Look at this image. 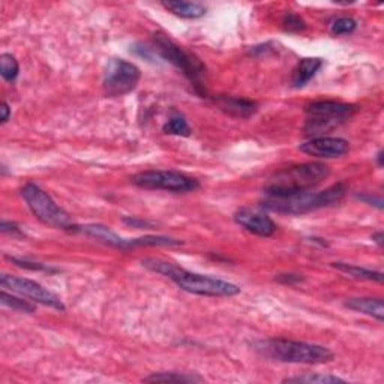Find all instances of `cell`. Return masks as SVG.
<instances>
[{
  "mask_svg": "<svg viewBox=\"0 0 384 384\" xmlns=\"http://www.w3.org/2000/svg\"><path fill=\"white\" fill-rule=\"evenodd\" d=\"M143 266L155 273H159L175 281L176 284L188 293L198 296H210V297H230L241 293L239 286L233 282H227L218 278L200 275V273H192L175 263H170L159 259H146L143 260Z\"/></svg>",
  "mask_w": 384,
  "mask_h": 384,
  "instance_id": "6da1fadb",
  "label": "cell"
},
{
  "mask_svg": "<svg viewBox=\"0 0 384 384\" xmlns=\"http://www.w3.org/2000/svg\"><path fill=\"white\" fill-rule=\"evenodd\" d=\"M345 194L347 185L336 184L320 192L302 191L284 197H266L261 201V207L284 215H304L315 212L318 209L335 206L345 197Z\"/></svg>",
  "mask_w": 384,
  "mask_h": 384,
  "instance_id": "7a4b0ae2",
  "label": "cell"
},
{
  "mask_svg": "<svg viewBox=\"0 0 384 384\" xmlns=\"http://www.w3.org/2000/svg\"><path fill=\"white\" fill-rule=\"evenodd\" d=\"M329 175H331V170L324 164H300V166L282 170L270 177L268 186L264 188V195L284 197L296 194V192L309 191L323 184Z\"/></svg>",
  "mask_w": 384,
  "mask_h": 384,
  "instance_id": "3957f363",
  "label": "cell"
},
{
  "mask_svg": "<svg viewBox=\"0 0 384 384\" xmlns=\"http://www.w3.org/2000/svg\"><path fill=\"white\" fill-rule=\"evenodd\" d=\"M255 350L273 360L284 363L323 365L333 360V353L323 345L272 338L255 344Z\"/></svg>",
  "mask_w": 384,
  "mask_h": 384,
  "instance_id": "277c9868",
  "label": "cell"
},
{
  "mask_svg": "<svg viewBox=\"0 0 384 384\" xmlns=\"http://www.w3.org/2000/svg\"><path fill=\"white\" fill-rule=\"evenodd\" d=\"M306 122L305 135L324 137V134L332 132L340 128L356 113V107L351 104L335 103V101H318L306 107Z\"/></svg>",
  "mask_w": 384,
  "mask_h": 384,
  "instance_id": "5b68a950",
  "label": "cell"
},
{
  "mask_svg": "<svg viewBox=\"0 0 384 384\" xmlns=\"http://www.w3.org/2000/svg\"><path fill=\"white\" fill-rule=\"evenodd\" d=\"M20 194L26 201L27 207L30 209V212L38 218L42 224L69 232L77 230V225L72 221L71 215L65 212L60 206H58L56 201L40 186L27 184L21 188Z\"/></svg>",
  "mask_w": 384,
  "mask_h": 384,
  "instance_id": "8992f818",
  "label": "cell"
},
{
  "mask_svg": "<svg viewBox=\"0 0 384 384\" xmlns=\"http://www.w3.org/2000/svg\"><path fill=\"white\" fill-rule=\"evenodd\" d=\"M132 184L143 189L168 191V192H191L198 189V180L192 179L184 173L173 170H150L141 171L132 176Z\"/></svg>",
  "mask_w": 384,
  "mask_h": 384,
  "instance_id": "52a82bcc",
  "label": "cell"
},
{
  "mask_svg": "<svg viewBox=\"0 0 384 384\" xmlns=\"http://www.w3.org/2000/svg\"><path fill=\"white\" fill-rule=\"evenodd\" d=\"M140 78L141 72L134 63L123 59H113L108 62L104 72V92L110 98L123 96L132 92Z\"/></svg>",
  "mask_w": 384,
  "mask_h": 384,
  "instance_id": "ba28073f",
  "label": "cell"
},
{
  "mask_svg": "<svg viewBox=\"0 0 384 384\" xmlns=\"http://www.w3.org/2000/svg\"><path fill=\"white\" fill-rule=\"evenodd\" d=\"M155 47H157L155 50L158 51V54L164 60L171 63V65L176 67L177 69L184 71V74L191 81H194L195 86H200V80L204 76L206 71L203 63L164 35H157V38H155Z\"/></svg>",
  "mask_w": 384,
  "mask_h": 384,
  "instance_id": "9c48e42d",
  "label": "cell"
},
{
  "mask_svg": "<svg viewBox=\"0 0 384 384\" xmlns=\"http://www.w3.org/2000/svg\"><path fill=\"white\" fill-rule=\"evenodd\" d=\"M0 286H2L3 290H11L12 293H17V295H20L23 297L32 299L36 304L50 306L58 311H65L63 302L54 295V293H51L50 290L42 287L38 282H35L32 279L11 277L3 273V275L0 277Z\"/></svg>",
  "mask_w": 384,
  "mask_h": 384,
  "instance_id": "30bf717a",
  "label": "cell"
},
{
  "mask_svg": "<svg viewBox=\"0 0 384 384\" xmlns=\"http://www.w3.org/2000/svg\"><path fill=\"white\" fill-rule=\"evenodd\" d=\"M300 152L320 159L341 158L350 150V143L336 137H317L299 146Z\"/></svg>",
  "mask_w": 384,
  "mask_h": 384,
  "instance_id": "8fae6325",
  "label": "cell"
},
{
  "mask_svg": "<svg viewBox=\"0 0 384 384\" xmlns=\"http://www.w3.org/2000/svg\"><path fill=\"white\" fill-rule=\"evenodd\" d=\"M76 232H81L90 237H95V239H98L99 242L123 251L131 248H139V246H148V239H146V236L139 237V239H123V237H121L113 230H110L108 227L101 224H89L83 227L77 225Z\"/></svg>",
  "mask_w": 384,
  "mask_h": 384,
  "instance_id": "7c38bea8",
  "label": "cell"
},
{
  "mask_svg": "<svg viewBox=\"0 0 384 384\" xmlns=\"http://www.w3.org/2000/svg\"><path fill=\"white\" fill-rule=\"evenodd\" d=\"M234 221L243 227L245 230L255 236L261 237H270L277 232V224L272 219L260 212H252L248 209H242L234 215Z\"/></svg>",
  "mask_w": 384,
  "mask_h": 384,
  "instance_id": "4fadbf2b",
  "label": "cell"
},
{
  "mask_svg": "<svg viewBox=\"0 0 384 384\" xmlns=\"http://www.w3.org/2000/svg\"><path fill=\"white\" fill-rule=\"evenodd\" d=\"M215 104L219 107V110H222L224 113L239 119H248L257 112V104H255L254 101L245 98L218 96L215 99Z\"/></svg>",
  "mask_w": 384,
  "mask_h": 384,
  "instance_id": "5bb4252c",
  "label": "cell"
},
{
  "mask_svg": "<svg viewBox=\"0 0 384 384\" xmlns=\"http://www.w3.org/2000/svg\"><path fill=\"white\" fill-rule=\"evenodd\" d=\"M345 306L354 311V313L369 315L383 323L384 320V306L381 299L372 297H353L345 302Z\"/></svg>",
  "mask_w": 384,
  "mask_h": 384,
  "instance_id": "9a60e30c",
  "label": "cell"
},
{
  "mask_svg": "<svg viewBox=\"0 0 384 384\" xmlns=\"http://www.w3.org/2000/svg\"><path fill=\"white\" fill-rule=\"evenodd\" d=\"M323 67V60L318 58H306L302 59L297 67L293 71V86L295 87H304L306 83L314 78V76L318 72V69Z\"/></svg>",
  "mask_w": 384,
  "mask_h": 384,
  "instance_id": "2e32d148",
  "label": "cell"
},
{
  "mask_svg": "<svg viewBox=\"0 0 384 384\" xmlns=\"http://www.w3.org/2000/svg\"><path fill=\"white\" fill-rule=\"evenodd\" d=\"M162 6L180 18H188V20H195V18L203 17L206 14V6L195 2H180V0H173V2H162Z\"/></svg>",
  "mask_w": 384,
  "mask_h": 384,
  "instance_id": "e0dca14e",
  "label": "cell"
},
{
  "mask_svg": "<svg viewBox=\"0 0 384 384\" xmlns=\"http://www.w3.org/2000/svg\"><path fill=\"white\" fill-rule=\"evenodd\" d=\"M332 268L340 270L342 273H347V275L356 278V279H363V281H374V282H383V273L377 270H371V269H365L360 266H354V264L349 263H341L336 261L332 263Z\"/></svg>",
  "mask_w": 384,
  "mask_h": 384,
  "instance_id": "ac0fdd59",
  "label": "cell"
},
{
  "mask_svg": "<svg viewBox=\"0 0 384 384\" xmlns=\"http://www.w3.org/2000/svg\"><path fill=\"white\" fill-rule=\"evenodd\" d=\"M18 72H20V65H18L17 59L12 56V54L3 53L0 56V76L6 80L8 83H12V81L17 80Z\"/></svg>",
  "mask_w": 384,
  "mask_h": 384,
  "instance_id": "d6986e66",
  "label": "cell"
},
{
  "mask_svg": "<svg viewBox=\"0 0 384 384\" xmlns=\"http://www.w3.org/2000/svg\"><path fill=\"white\" fill-rule=\"evenodd\" d=\"M144 381L148 383H155V381H164V383H194V381H203V378L198 376H191V374H180V372H159V374H152L150 377L144 378Z\"/></svg>",
  "mask_w": 384,
  "mask_h": 384,
  "instance_id": "ffe728a7",
  "label": "cell"
},
{
  "mask_svg": "<svg viewBox=\"0 0 384 384\" xmlns=\"http://www.w3.org/2000/svg\"><path fill=\"white\" fill-rule=\"evenodd\" d=\"M0 302H2L3 306H8V308L17 311V313H23V314H32L36 309L35 305L29 304L27 300L15 297L12 295H8L5 290H2V295H0Z\"/></svg>",
  "mask_w": 384,
  "mask_h": 384,
  "instance_id": "44dd1931",
  "label": "cell"
},
{
  "mask_svg": "<svg viewBox=\"0 0 384 384\" xmlns=\"http://www.w3.org/2000/svg\"><path fill=\"white\" fill-rule=\"evenodd\" d=\"M284 383H306V384H332L344 383L342 378L335 376H323V374H305V376L286 378Z\"/></svg>",
  "mask_w": 384,
  "mask_h": 384,
  "instance_id": "7402d4cb",
  "label": "cell"
},
{
  "mask_svg": "<svg viewBox=\"0 0 384 384\" xmlns=\"http://www.w3.org/2000/svg\"><path fill=\"white\" fill-rule=\"evenodd\" d=\"M162 131L170 135L188 137L191 134V128L184 117H173L166 125H164Z\"/></svg>",
  "mask_w": 384,
  "mask_h": 384,
  "instance_id": "603a6c76",
  "label": "cell"
},
{
  "mask_svg": "<svg viewBox=\"0 0 384 384\" xmlns=\"http://www.w3.org/2000/svg\"><path fill=\"white\" fill-rule=\"evenodd\" d=\"M356 27H358V21H356L354 18L341 17V18H336V20L332 23L331 32L336 36L349 35V33H353L356 30Z\"/></svg>",
  "mask_w": 384,
  "mask_h": 384,
  "instance_id": "cb8c5ba5",
  "label": "cell"
},
{
  "mask_svg": "<svg viewBox=\"0 0 384 384\" xmlns=\"http://www.w3.org/2000/svg\"><path fill=\"white\" fill-rule=\"evenodd\" d=\"M282 24H284V29L287 32H302V30H305V27H306L304 18H300L296 14L286 15Z\"/></svg>",
  "mask_w": 384,
  "mask_h": 384,
  "instance_id": "d4e9b609",
  "label": "cell"
},
{
  "mask_svg": "<svg viewBox=\"0 0 384 384\" xmlns=\"http://www.w3.org/2000/svg\"><path fill=\"white\" fill-rule=\"evenodd\" d=\"M9 260H11L14 264H17L18 268H23V269H30V270H54L51 268H47L44 266V264L41 263H30L27 260H20V259H15V257H9Z\"/></svg>",
  "mask_w": 384,
  "mask_h": 384,
  "instance_id": "484cf974",
  "label": "cell"
},
{
  "mask_svg": "<svg viewBox=\"0 0 384 384\" xmlns=\"http://www.w3.org/2000/svg\"><path fill=\"white\" fill-rule=\"evenodd\" d=\"M0 230H2V233H11V234H15V236H21V232L20 228H18L17 224H12V222H6L3 221L2 225H0Z\"/></svg>",
  "mask_w": 384,
  "mask_h": 384,
  "instance_id": "4316f807",
  "label": "cell"
},
{
  "mask_svg": "<svg viewBox=\"0 0 384 384\" xmlns=\"http://www.w3.org/2000/svg\"><path fill=\"white\" fill-rule=\"evenodd\" d=\"M9 116H11V108H9L8 103H2V107H0V122L6 123L9 121Z\"/></svg>",
  "mask_w": 384,
  "mask_h": 384,
  "instance_id": "83f0119b",
  "label": "cell"
},
{
  "mask_svg": "<svg viewBox=\"0 0 384 384\" xmlns=\"http://www.w3.org/2000/svg\"><path fill=\"white\" fill-rule=\"evenodd\" d=\"M123 222L128 224V225H132V227H139V228L149 225L146 221H140V219H135V218H125Z\"/></svg>",
  "mask_w": 384,
  "mask_h": 384,
  "instance_id": "f1b7e54d",
  "label": "cell"
},
{
  "mask_svg": "<svg viewBox=\"0 0 384 384\" xmlns=\"http://www.w3.org/2000/svg\"><path fill=\"white\" fill-rule=\"evenodd\" d=\"M278 281L286 282V284H291V282H299L302 281V278L299 275H279Z\"/></svg>",
  "mask_w": 384,
  "mask_h": 384,
  "instance_id": "f546056e",
  "label": "cell"
},
{
  "mask_svg": "<svg viewBox=\"0 0 384 384\" xmlns=\"http://www.w3.org/2000/svg\"><path fill=\"white\" fill-rule=\"evenodd\" d=\"M372 241L376 242L378 246H383V233L378 232L377 234H374V236H372Z\"/></svg>",
  "mask_w": 384,
  "mask_h": 384,
  "instance_id": "4dcf8cb0",
  "label": "cell"
},
{
  "mask_svg": "<svg viewBox=\"0 0 384 384\" xmlns=\"http://www.w3.org/2000/svg\"><path fill=\"white\" fill-rule=\"evenodd\" d=\"M377 161H378V166L383 167V150L378 152V155H377Z\"/></svg>",
  "mask_w": 384,
  "mask_h": 384,
  "instance_id": "1f68e13d",
  "label": "cell"
}]
</instances>
